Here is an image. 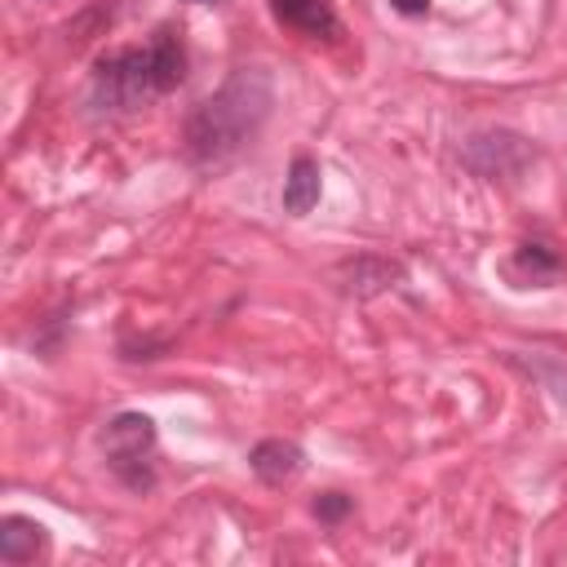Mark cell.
<instances>
[{"label":"cell","instance_id":"2","mask_svg":"<svg viewBox=\"0 0 567 567\" xmlns=\"http://www.w3.org/2000/svg\"><path fill=\"white\" fill-rule=\"evenodd\" d=\"M186 80V44L177 27H155L146 44L102 53L89 80V111L93 115H133L151 97L173 93Z\"/></svg>","mask_w":567,"mask_h":567},{"label":"cell","instance_id":"10","mask_svg":"<svg viewBox=\"0 0 567 567\" xmlns=\"http://www.w3.org/2000/svg\"><path fill=\"white\" fill-rule=\"evenodd\" d=\"M319 190H323L319 159H315V155H292L288 177H284V213L306 217V213L319 204Z\"/></svg>","mask_w":567,"mask_h":567},{"label":"cell","instance_id":"9","mask_svg":"<svg viewBox=\"0 0 567 567\" xmlns=\"http://www.w3.org/2000/svg\"><path fill=\"white\" fill-rule=\"evenodd\" d=\"M44 549V527L27 514H4L0 518V563L9 567H27L35 563V554Z\"/></svg>","mask_w":567,"mask_h":567},{"label":"cell","instance_id":"11","mask_svg":"<svg viewBox=\"0 0 567 567\" xmlns=\"http://www.w3.org/2000/svg\"><path fill=\"white\" fill-rule=\"evenodd\" d=\"M350 509H354V501H350L346 492H323V496H315V501H310V514H315L319 523H328V527H337Z\"/></svg>","mask_w":567,"mask_h":567},{"label":"cell","instance_id":"13","mask_svg":"<svg viewBox=\"0 0 567 567\" xmlns=\"http://www.w3.org/2000/svg\"><path fill=\"white\" fill-rule=\"evenodd\" d=\"M195 4H217V0H195Z\"/></svg>","mask_w":567,"mask_h":567},{"label":"cell","instance_id":"7","mask_svg":"<svg viewBox=\"0 0 567 567\" xmlns=\"http://www.w3.org/2000/svg\"><path fill=\"white\" fill-rule=\"evenodd\" d=\"M270 13H275V22L292 27L301 35H315V40L341 35V18H337L332 0H270Z\"/></svg>","mask_w":567,"mask_h":567},{"label":"cell","instance_id":"12","mask_svg":"<svg viewBox=\"0 0 567 567\" xmlns=\"http://www.w3.org/2000/svg\"><path fill=\"white\" fill-rule=\"evenodd\" d=\"M390 9L403 13V18H425L430 13V0H390Z\"/></svg>","mask_w":567,"mask_h":567},{"label":"cell","instance_id":"3","mask_svg":"<svg viewBox=\"0 0 567 567\" xmlns=\"http://www.w3.org/2000/svg\"><path fill=\"white\" fill-rule=\"evenodd\" d=\"M155 421L146 412H120L102 430V456L106 470L128 487V492H151L155 487Z\"/></svg>","mask_w":567,"mask_h":567},{"label":"cell","instance_id":"8","mask_svg":"<svg viewBox=\"0 0 567 567\" xmlns=\"http://www.w3.org/2000/svg\"><path fill=\"white\" fill-rule=\"evenodd\" d=\"M509 270H514L523 284H532V288H549L554 279H563L567 261H563V252H558L554 244H545V239H523V244L514 248V257H509Z\"/></svg>","mask_w":567,"mask_h":567},{"label":"cell","instance_id":"4","mask_svg":"<svg viewBox=\"0 0 567 567\" xmlns=\"http://www.w3.org/2000/svg\"><path fill=\"white\" fill-rule=\"evenodd\" d=\"M461 159H465L470 173H478L487 182H514V177L527 173V164L536 159V151L514 128H478V133L465 137Z\"/></svg>","mask_w":567,"mask_h":567},{"label":"cell","instance_id":"5","mask_svg":"<svg viewBox=\"0 0 567 567\" xmlns=\"http://www.w3.org/2000/svg\"><path fill=\"white\" fill-rule=\"evenodd\" d=\"M399 279H403V261L377 257V252H359V257H346V261L337 266V284H341V292L354 297V301H368V297L394 288Z\"/></svg>","mask_w":567,"mask_h":567},{"label":"cell","instance_id":"6","mask_svg":"<svg viewBox=\"0 0 567 567\" xmlns=\"http://www.w3.org/2000/svg\"><path fill=\"white\" fill-rule=\"evenodd\" d=\"M248 465L266 487H284L306 470V452L292 439H261V443H252Z\"/></svg>","mask_w":567,"mask_h":567},{"label":"cell","instance_id":"1","mask_svg":"<svg viewBox=\"0 0 567 567\" xmlns=\"http://www.w3.org/2000/svg\"><path fill=\"white\" fill-rule=\"evenodd\" d=\"M275 111V80L266 66H235L217 93H208L204 102L190 106L186 128H182V146L186 159L199 173H217L226 164H235L266 128Z\"/></svg>","mask_w":567,"mask_h":567}]
</instances>
